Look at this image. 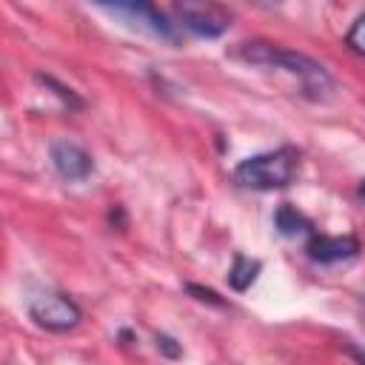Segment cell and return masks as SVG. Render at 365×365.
I'll return each instance as SVG.
<instances>
[{
	"label": "cell",
	"instance_id": "1",
	"mask_svg": "<svg viewBox=\"0 0 365 365\" xmlns=\"http://www.w3.org/2000/svg\"><path fill=\"white\" fill-rule=\"evenodd\" d=\"M231 57H237L242 63H251V66L279 68V71L297 77L302 94L314 103H325V100L334 97L336 83H334L331 71L322 63H317L314 57L302 54V51L277 46V43H268V40H245V43H237L231 48Z\"/></svg>",
	"mask_w": 365,
	"mask_h": 365
},
{
	"label": "cell",
	"instance_id": "2",
	"mask_svg": "<svg viewBox=\"0 0 365 365\" xmlns=\"http://www.w3.org/2000/svg\"><path fill=\"white\" fill-rule=\"evenodd\" d=\"M297 174H299V151L294 145H279L274 151L245 157L234 168V182L251 191H274L291 185Z\"/></svg>",
	"mask_w": 365,
	"mask_h": 365
},
{
	"label": "cell",
	"instance_id": "3",
	"mask_svg": "<svg viewBox=\"0 0 365 365\" xmlns=\"http://www.w3.org/2000/svg\"><path fill=\"white\" fill-rule=\"evenodd\" d=\"M29 317H31L40 328H46V331L66 334V331H71V328L80 325L83 311H80V305H77L68 294L46 291V294H37V297L29 302Z\"/></svg>",
	"mask_w": 365,
	"mask_h": 365
},
{
	"label": "cell",
	"instance_id": "4",
	"mask_svg": "<svg viewBox=\"0 0 365 365\" xmlns=\"http://www.w3.org/2000/svg\"><path fill=\"white\" fill-rule=\"evenodd\" d=\"M174 14H177L180 29H185L197 37H205V40L225 34L231 26V11H225L217 3H177Z\"/></svg>",
	"mask_w": 365,
	"mask_h": 365
},
{
	"label": "cell",
	"instance_id": "5",
	"mask_svg": "<svg viewBox=\"0 0 365 365\" xmlns=\"http://www.w3.org/2000/svg\"><path fill=\"white\" fill-rule=\"evenodd\" d=\"M103 9L111 11V14L125 17V20L134 23L137 29H145L148 34H154V37L171 43V46L180 43V26L171 23V20H168L157 6H151V3H114V6H103Z\"/></svg>",
	"mask_w": 365,
	"mask_h": 365
},
{
	"label": "cell",
	"instance_id": "6",
	"mask_svg": "<svg viewBox=\"0 0 365 365\" xmlns=\"http://www.w3.org/2000/svg\"><path fill=\"white\" fill-rule=\"evenodd\" d=\"M48 157H51L54 171H57L63 180H68V182H83V180L91 177V171H94L91 154H88L80 143H74V140H51Z\"/></svg>",
	"mask_w": 365,
	"mask_h": 365
},
{
	"label": "cell",
	"instance_id": "7",
	"mask_svg": "<svg viewBox=\"0 0 365 365\" xmlns=\"http://www.w3.org/2000/svg\"><path fill=\"white\" fill-rule=\"evenodd\" d=\"M308 257L319 265H334V262H345L354 259L359 254V240L351 234L342 237H331V234H311L308 245H305Z\"/></svg>",
	"mask_w": 365,
	"mask_h": 365
},
{
	"label": "cell",
	"instance_id": "8",
	"mask_svg": "<svg viewBox=\"0 0 365 365\" xmlns=\"http://www.w3.org/2000/svg\"><path fill=\"white\" fill-rule=\"evenodd\" d=\"M274 225H277V231L279 234H285V237H299V234H311V220L302 214V211H297L294 205H279L277 211H274Z\"/></svg>",
	"mask_w": 365,
	"mask_h": 365
},
{
	"label": "cell",
	"instance_id": "9",
	"mask_svg": "<svg viewBox=\"0 0 365 365\" xmlns=\"http://www.w3.org/2000/svg\"><path fill=\"white\" fill-rule=\"evenodd\" d=\"M259 268H262L259 259H251V257H245V254H237V257H234V265L228 268V285H231L234 291L251 288V282L257 279Z\"/></svg>",
	"mask_w": 365,
	"mask_h": 365
},
{
	"label": "cell",
	"instance_id": "10",
	"mask_svg": "<svg viewBox=\"0 0 365 365\" xmlns=\"http://www.w3.org/2000/svg\"><path fill=\"white\" fill-rule=\"evenodd\" d=\"M345 46H348L351 51H356L359 57H365V11L351 23V29H348V34H345Z\"/></svg>",
	"mask_w": 365,
	"mask_h": 365
},
{
	"label": "cell",
	"instance_id": "11",
	"mask_svg": "<svg viewBox=\"0 0 365 365\" xmlns=\"http://www.w3.org/2000/svg\"><path fill=\"white\" fill-rule=\"evenodd\" d=\"M37 80H40L43 86H48V88H54V94H57V97H60L63 103H68L71 108H83V100H80V97H77V94H74L71 88H66V86H60V83H57L54 77H48V74H37Z\"/></svg>",
	"mask_w": 365,
	"mask_h": 365
},
{
	"label": "cell",
	"instance_id": "12",
	"mask_svg": "<svg viewBox=\"0 0 365 365\" xmlns=\"http://www.w3.org/2000/svg\"><path fill=\"white\" fill-rule=\"evenodd\" d=\"M185 291H188V294H194V299H200V302H208V305H217V308H220V305H225V302L220 299V294H217V291H211V288H202V285L188 282V285H185Z\"/></svg>",
	"mask_w": 365,
	"mask_h": 365
},
{
	"label": "cell",
	"instance_id": "13",
	"mask_svg": "<svg viewBox=\"0 0 365 365\" xmlns=\"http://www.w3.org/2000/svg\"><path fill=\"white\" fill-rule=\"evenodd\" d=\"M157 348H160V351H165L168 356H180V345H174V339H171V336H165V334H160V336H157Z\"/></svg>",
	"mask_w": 365,
	"mask_h": 365
},
{
	"label": "cell",
	"instance_id": "14",
	"mask_svg": "<svg viewBox=\"0 0 365 365\" xmlns=\"http://www.w3.org/2000/svg\"><path fill=\"white\" fill-rule=\"evenodd\" d=\"M348 354H351V356L356 359V365H365V351H362V348H356V345H351V348H348Z\"/></svg>",
	"mask_w": 365,
	"mask_h": 365
},
{
	"label": "cell",
	"instance_id": "15",
	"mask_svg": "<svg viewBox=\"0 0 365 365\" xmlns=\"http://www.w3.org/2000/svg\"><path fill=\"white\" fill-rule=\"evenodd\" d=\"M359 197H362V200H365V180H362V182H359Z\"/></svg>",
	"mask_w": 365,
	"mask_h": 365
}]
</instances>
